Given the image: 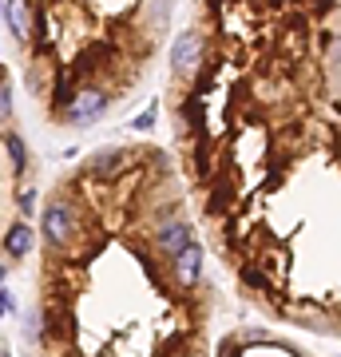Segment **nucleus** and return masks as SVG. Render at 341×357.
<instances>
[{
	"label": "nucleus",
	"instance_id": "8",
	"mask_svg": "<svg viewBox=\"0 0 341 357\" xmlns=\"http://www.w3.org/2000/svg\"><path fill=\"white\" fill-rule=\"evenodd\" d=\"M4 20H8V28H13L16 40H28V28H32L36 13H32L28 4H8V8H4Z\"/></svg>",
	"mask_w": 341,
	"mask_h": 357
},
{
	"label": "nucleus",
	"instance_id": "10",
	"mask_svg": "<svg viewBox=\"0 0 341 357\" xmlns=\"http://www.w3.org/2000/svg\"><path fill=\"white\" fill-rule=\"evenodd\" d=\"M13 115V88L8 84H0V123Z\"/></svg>",
	"mask_w": 341,
	"mask_h": 357
},
{
	"label": "nucleus",
	"instance_id": "3",
	"mask_svg": "<svg viewBox=\"0 0 341 357\" xmlns=\"http://www.w3.org/2000/svg\"><path fill=\"white\" fill-rule=\"evenodd\" d=\"M190 243H195V230H190L187 218H171V222H163L159 234H155V246H159V255H163L167 262H171L183 246H190Z\"/></svg>",
	"mask_w": 341,
	"mask_h": 357
},
{
	"label": "nucleus",
	"instance_id": "9",
	"mask_svg": "<svg viewBox=\"0 0 341 357\" xmlns=\"http://www.w3.org/2000/svg\"><path fill=\"white\" fill-rule=\"evenodd\" d=\"M0 143H4V151H8V159H13V171H16V175H24V171H28L24 139H20L16 131H0Z\"/></svg>",
	"mask_w": 341,
	"mask_h": 357
},
{
	"label": "nucleus",
	"instance_id": "6",
	"mask_svg": "<svg viewBox=\"0 0 341 357\" xmlns=\"http://www.w3.org/2000/svg\"><path fill=\"white\" fill-rule=\"evenodd\" d=\"M32 246H36V230L28 227L24 218L4 230V255H8V258H24Z\"/></svg>",
	"mask_w": 341,
	"mask_h": 357
},
{
	"label": "nucleus",
	"instance_id": "14",
	"mask_svg": "<svg viewBox=\"0 0 341 357\" xmlns=\"http://www.w3.org/2000/svg\"><path fill=\"white\" fill-rule=\"evenodd\" d=\"M0 282H4V262H0Z\"/></svg>",
	"mask_w": 341,
	"mask_h": 357
},
{
	"label": "nucleus",
	"instance_id": "12",
	"mask_svg": "<svg viewBox=\"0 0 341 357\" xmlns=\"http://www.w3.org/2000/svg\"><path fill=\"white\" fill-rule=\"evenodd\" d=\"M16 203H20V211H24V215H32V211H36V191H32V187H28V191H20V199H16Z\"/></svg>",
	"mask_w": 341,
	"mask_h": 357
},
{
	"label": "nucleus",
	"instance_id": "7",
	"mask_svg": "<svg viewBox=\"0 0 341 357\" xmlns=\"http://www.w3.org/2000/svg\"><path fill=\"white\" fill-rule=\"evenodd\" d=\"M123 151H96L91 155V175L96 178H115L119 171H123Z\"/></svg>",
	"mask_w": 341,
	"mask_h": 357
},
{
	"label": "nucleus",
	"instance_id": "11",
	"mask_svg": "<svg viewBox=\"0 0 341 357\" xmlns=\"http://www.w3.org/2000/svg\"><path fill=\"white\" fill-rule=\"evenodd\" d=\"M155 112H159V103H151V107H147V112H143L135 123H131V128H135V131H147V128L155 123Z\"/></svg>",
	"mask_w": 341,
	"mask_h": 357
},
{
	"label": "nucleus",
	"instance_id": "13",
	"mask_svg": "<svg viewBox=\"0 0 341 357\" xmlns=\"http://www.w3.org/2000/svg\"><path fill=\"white\" fill-rule=\"evenodd\" d=\"M13 306H16V298H13L8 290H0V318H4V314H8Z\"/></svg>",
	"mask_w": 341,
	"mask_h": 357
},
{
	"label": "nucleus",
	"instance_id": "4",
	"mask_svg": "<svg viewBox=\"0 0 341 357\" xmlns=\"http://www.w3.org/2000/svg\"><path fill=\"white\" fill-rule=\"evenodd\" d=\"M199 64H202V36L199 32H183L175 40V48H171V68L179 76H190V72H199Z\"/></svg>",
	"mask_w": 341,
	"mask_h": 357
},
{
	"label": "nucleus",
	"instance_id": "1",
	"mask_svg": "<svg viewBox=\"0 0 341 357\" xmlns=\"http://www.w3.org/2000/svg\"><path fill=\"white\" fill-rule=\"evenodd\" d=\"M103 112H107V91L103 88H79L76 96H72V103L63 107V119L76 123V128H88V123H96Z\"/></svg>",
	"mask_w": 341,
	"mask_h": 357
},
{
	"label": "nucleus",
	"instance_id": "5",
	"mask_svg": "<svg viewBox=\"0 0 341 357\" xmlns=\"http://www.w3.org/2000/svg\"><path fill=\"white\" fill-rule=\"evenodd\" d=\"M171 266H175V278L183 282V286H195V282H199V274H202V246L199 243L183 246V250L171 258Z\"/></svg>",
	"mask_w": 341,
	"mask_h": 357
},
{
	"label": "nucleus",
	"instance_id": "15",
	"mask_svg": "<svg viewBox=\"0 0 341 357\" xmlns=\"http://www.w3.org/2000/svg\"><path fill=\"white\" fill-rule=\"evenodd\" d=\"M187 357H199V354H187Z\"/></svg>",
	"mask_w": 341,
	"mask_h": 357
},
{
	"label": "nucleus",
	"instance_id": "2",
	"mask_svg": "<svg viewBox=\"0 0 341 357\" xmlns=\"http://www.w3.org/2000/svg\"><path fill=\"white\" fill-rule=\"evenodd\" d=\"M44 238H48L52 246H63L68 238H72V227H76V211H72V203L68 199H52L48 206H44Z\"/></svg>",
	"mask_w": 341,
	"mask_h": 357
}]
</instances>
